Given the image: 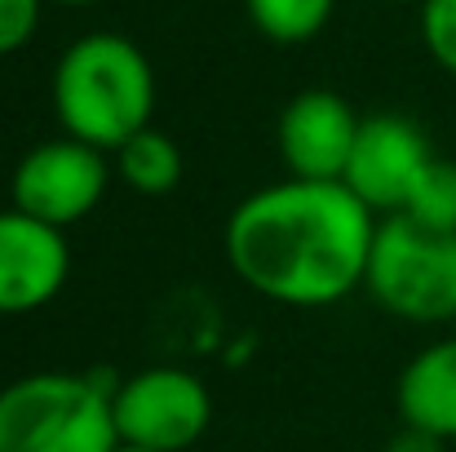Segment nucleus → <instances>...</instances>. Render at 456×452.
Wrapping results in <instances>:
<instances>
[{"label":"nucleus","mask_w":456,"mask_h":452,"mask_svg":"<svg viewBox=\"0 0 456 452\" xmlns=\"http://www.w3.org/2000/svg\"><path fill=\"white\" fill-rule=\"evenodd\" d=\"M421 45L448 76H456V0H421Z\"/></svg>","instance_id":"obj_14"},{"label":"nucleus","mask_w":456,"mask_h":452,"mask_svg":"<svg viewBox=\"0 0 456 452\" xmlns=\"http://www.w3.org/2000/svg\"><path fill=\"white\" fill-rule=\"evenodd\" d=\"M53 116L67 138L98 151H120L155 116L151 58L116 31L71 40L53 67Z\"/></svg>","instance_id":"obj_2"},{"label":"nucleus","mask_w":456,"mask_h":452,"mask_svg":"<svg viewBox=\"0 0 456 452\" xmlns=\"http://www.w3.org/2000/svg\"><path fill=\"white\" fill-rule=\"evenodd\" d=\"M71 275L67 231L22 213L0 209V315L45 310Z\"/></svg>","instance_id":"obj_9"},{"label":"nucleus","mask_w":456,"mask_h":452,"mask_svg":"<svg viewBox=\"0 0 456 452\" xmlns=\"http://www.w3.org/2000/svg\"><path fill=\"white\" fill-rule=\"evenodd\" d=\"M111 160H116V177L129 191H138V195H168L182 182V173H186L182 147L155 125L134 134L120 151H111Z\"/></svg>","instance_id":"obj_11"},{"label":"nucleus","mask_w":456,"mask_h":452,"mask_svg":"<svg viewBox=\"0 0 456 452\" xmlns=\"http://www.w3.org/2000/svg\"><path fill=\"white\" fill-rule=\"evenodd\" d=\"M116 452H147V448H129V444H120V448H116Z\"/></svg>","instance_id":"obj_18"},{"label":"nucleus","mask_w":456,"mask_h":452,"mask_svg":"<svg viewBox=\"0 0 456 452\" xmlns=\"http://www.w3.org/2000/svg\"><path fill=\"white\" fill-rule=\"evenodd\" d=\"M111 186V164L107 151L89 147L80 138H45L27 151L9 177V200L13 209L67 231L85 222Z\"/></svg>","instance_id":"obj_6"},{"label":"nucleus","mask_w":456,"mask_h":452,"mask_svg":"<svg viewBox=\"0 0 456 452\" xmlns=\"http://www.w3.org/2000/svg\"><path fill=\"white\" fill-rule=\"evenodd\" d=\"M368 298L403 324H452L456 319V231L421 226L403 213L377 222Z\"/></svg>","instance_id":"obj_4"},{"label":"nucleus","mask_w":456,"mask_h":452,"mask_svg":"<svg viewBox=\"0 0 456 452\" xmlns=\"http://www.w3.org/2000/svg\"><path fill=\"white\" fill-rule=\"evenodd\" d=\"M386 4H395V0H386ZM417 4H421V0H417Z\"/></svg>","instance_id":"obj_19"},{"label":"nucleus","mask_w":456,"mask_h":452,"mask_svg":"<svg viewBox=\"0 0 456 452\" xmlns=\"http://www.w3.org/2000/svg\"><path fill=\"white\" fill-rule=\"evenodd\" d=\"M45 4H67V9H85V4H98V0H45Z\"/></svg>","instance_id":"obj_17"},{"label":"nucleus","mask_w":456,"mask_h":452,"mask_svg":"<svg viewBox=\"0 0 456 452\" xmlns=\"http://www.w3.org/2000/svg\"><path fill=\"white\" fill-rule=\"evenodd\" d=\"M116 382L102 373H27L0 390V452H116Z\"/></svg>","instance_id":"obj_3"},{"label":"nucleus","mask_w":456,"mask_h":452,"mask_svg":"<svg viewBox=\"0 0 456 452\" xmlns=\"http://www.w3.org/2000/svg\"><path fill=\"white\" fill-rule=\"evenodd\" d=\"M45 0H0V58L18 53L40 27Z\"/></svg>","instance_id":"obj_15"},{"label":"nucleus","mask_w":456,"mask_h":452,"mask_svg":"<svg viewBox=\"0 0 456 452\" xmlns=\"http://www.w3.org/2000/svg\"><path fill=\"white\" fill-rule=\"evenodd\" d=\"M381 452H448V444H444V440H435V435H426V431L403 426L399 435H390V440H386V448Z\"/></svg>","instance_id":"obj_16"},{"label":"nucleus","mask_w":456,"mask_h":452,"mask_svg":"<svg viewBox=\"0 0 456 452\" xmlns=\"http://www.w3.org/2000/svg\"><path fill=\"white\" fill-rule=\"evenodd\" d=\"M377 213L346 182L284 177L244 195L226 218V262L275 306L319 310L363 289Z\"/></svg>","instance_id":"obj_1"},{"label":"nucleus","mask_w":456,"mask_h":452,"mask_svg":"<svg viewBox=\"0 0 456 452\" xmlns=\"http://www.w3.org/2000/svg\"><path fill=\"white\" fill-rule=\"evenodd\" d=\"M111 413L120 444L147 452H186L204 440L213 422V395L191 368L151 364L116 382Z\"/></svg>","instance_id":"obj_5"},{"label":"nucleus","mask_w":456,"mask_h":452,"mask_svg":"<svg viewBox=\"0 0 456 452\" xmlns=\"http://www.w3.org/2000/svg\"><path fill=\"white\" fill-rule=\"evenodd\" d=\"M244 13L266 40L305 45L332 22L337 0H244Z\"/></svg>","instance_id":"obj_12"},{"label":"nucleus","mask_w":456,"mask_h":452,"mask_svg":"<svg viewBox=\"0 0 456 452\" xmlns=\"http://www.w3.org/2000/svg\"><path fill=\"white\" fill-rule=\"evenodd\" d=\"M435 155L439 151L430 147V138L417 120H408L399 111H377V116H363L341 182L377 218H395V213H403L412 186L421 182V173Z\"/></svg>","instance_id":"obj_7"},{"label":"nucleus","mask_w":456,"mask_h":452,"mask_svg":"<svg viewBox=\"0 0 456 452\" xmlns=\"http://www.w3.org/2000/svg\"><path fill=\"white\" fill-rule=\"evenodd\" d=\"M403 218L435 226V231H456V160L435 155L426 164L421 182L412 186V195L403 204Z\"/></svg>","instance_id":"obj_13"},{"label":"nucleus","mask_w":456,"mask_h":452,"mask_svg":"<svg viewBox=\"0 0 456 452\" xmlns=\"http://www.w3.org/2000/svg\"><path fill=\"white\" fill-rule=\"evenodd\" d=\"M395 408L403 426L426 431L444 444L456 440V337H444L426 350H417L399 382H395Z\"/></svg>","instance_id":"obj_10"},{"label":"nucleus","mask_w":456,"mask_h":452,"mask_svg":"<svg viewBox=\"0 0 456 452\" xmlns=\"http://www.w3.org/2000/svg\"><path fill=\"white\" fill-rule=\"evenodd\" d=\"M363 116L332 89H302L275 125V147L289 177L341 182Z\"/></svg>","instance_id":"obj_8"}]
</instances>
